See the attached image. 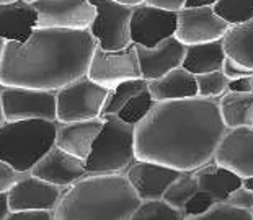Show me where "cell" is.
<instances>
[{
	"label": "cell",
	"mask_w": 253,
	"mask_h": 220,
	"mask_svg": "<svg viewBox=\"0 0 253 220\" xmlns=\"http://www.w3.org/2000/svg\"><path fill=\"white\" fill-rule=\"evenodd\" d=\"M225 132L217 100L157 103L134 131L136 160L195 173L214 160Z\"/></svg>",
	"instance_id": "6da1fadb"
},
{
	"label": "cell",
	"mask_w": 253,
	"mask_h": 220,
	"mask_svg": "<svg viewBox=\"0 0 253 220\" xmlns=\"http://www.w3.org/2000/svg\"><path fill=\"white\" fill-rule=\"evenodd\" d=\"M96 41L90 31L36 28L25 42H7L2 87L54 92L87 75Z\"/></svg>",
	"instance_id": "7a4b0ae2"
},
{
	"label": "cell",
	"mask_w": 253,
	"mask_h": 220,
	"mask_svg": "<svg viewBox=\"0 0 253 220\" xmlns=\"http://www.w3.org/2000/svg\"><path fill=\"white\" fill-rule=\"evenodd\" d=\"M141 199L125 175H96L64 189L54 220H129Z\"/></svg>",
	"instance_id": "3957f363"
},
{
	"label": "cell",
	"mask_w": 253,
	"mask_h": 220,
	"mask_svg": "<svg viewBox=\"0 0 253 220\" xmlns=\"http://www.w3.org/2000/svg\"><path fill=\"white\" fill-rule=\"evenodd\" d=\"M56 121H17L0 127V162L28 175L56 147Z\"/></svg>",
	"instance_id": "277c9868"
},
{
	"label": "cell",
	"mask_w": 253,
	"mask_h": 220,
	"mask_svg": "<svg viewBox=\"0 0 253 220\" xmlns=\"http://www.w3.org/2000/svg\"><path fill=\"white\" fill-rule=\"evenodd\" d=\"M136 127L123 122L118 116L103 117V127L93 142L85 168L90 176L123 175L136 162L134 150Z\"/></svg>",
	"instance_id": "5b68a950"
},
{
	"label": "cell",
	"mask_w": 253,
	"mask_h": 220,
	"mask_svg": "<svg viewBox=\"0 0 253 220\" xmlns=\"http://www.w3.org/2000/svg\"><path fill=\"white\" fill-rule=\"evenodd\" d=\"M108 92L91 82L87 75L69 83L56 93V122L67 124L98 119Z\"/></svg>",
	"instance_id": "8992f818"
},
{
	"label": "cell",
	"mask_w": 253,
	"mask_h": 220,
	"mask_svg": "<svg viewBox=\"0 0 253 220\" xmlns=\"http://www.w3.org/2000/svg\"><path fill=\"white\" fill-rule=\"evenodd\" d=\"M96 10L90 26V35L96 46L103 51H121L131 42V18L134 8L123 5L120 0H91Z\"/></svg>",
	"instance_id": "52a82bcc"
},
{
	"label": "cell",
	"mask_w": 253,
	"mask_h": 220,
	"mask_svg": "<svg viewBox=\"0 0 253 220\" xmlns=\"http://www.w3.org/2000/svg\"><path fill=\"white\" fill-rule=\"evenodd\" d=\"M36 10V28L88 31L96 10L91 0H31Z\"/></svg>",
	"instance_id": "ba28073f"
},
{
	"label": "cell",
	"mask_w": 253,
	"mask_h": 220,
	"mask_svg": "<svg viewBox=\"0 0 253 220\" xmlns=\"http://www.w3.org/2000/svg\"><path fill=\"white\" fill-rule=\"evenodd\" d=\"M87 77L93 83L106 90L115 88L120 83L129 82V80L142 78L136 46L131 44L121 51H103L96 46Z\"/></svg>",
	"instance_id": "9c48e42d"
},
{
	"label": "cell",
	"mask_w": 253,
	"mask_h": 220,
	"mask_svg": "<svg viewBox=\"0 0 253 220\" xmlns=\"http://www.w3.org/2000/svg\"><path fill=\"white\" fill-rule=\"evenodd\" d=\"M2 106L7 122L56 121V93L3 87Z\"/></svg>",
	"instance_id": "30bf717a"
},
{
	"label": "cell",
	"mask_w": 253,
	"mask_h": 220,
	"mask_svg": "<svg viewBox=\"0 0 253 220\" xmlns=\"http://www.w3.org/2000/svg\"><path fill=\"white\" fill-rule=\"evenodd\" d=\"M178 13L164 12L152 7L147 0L134 8L131 18V42L141 47H155L165 39L175 37Z\"/></svg>",
	"instance_id": "8fae6325"
},
{
	"label": "cell",
	"mask_w": 253,
	"mask_h": 220,
	"mask_svg": "<svg viewBox=\"0 0 253 220\" xmlns=\"http://www.w3.org/2000/svg\"><path fill=\"white\" fill-rule=\"evenodd\" d=\"M230 26L212 10V5L201 8H183L178 13L175 37L185 47L220 41Z\"/></svg>",
	"instance_id": "7c38bea8"
},
{
	"label": "cell",
	"mask_w": 253,
	"mask_h": 220,
	"mask_svg": "<svg viewBox=\"0 0 253 220\" xmlns=\"http://www.w3.org/2000/svg\"><path fill=\"white\" fill-rule=\"evenodd\" d=\"M64 189L25 175L8 194L10 212H54Z\"/></svg>",
	"instance_id": "4fadbf2b"
},
{
	"label": "cell",
	"mask_w": 253,
	"mask_h": 220,
	"mask_svg": "<svg viewBox=\"0 0 253 220\" xmlns=\"http://www.w3.org/2000/svg\"><path fill=\"white\" fill-rule=\"evenodd\" d=\"M123 175L141 202L162 201L170 184L181 176L180 171L157 163L139 162V160H136Z\"/></svg>",
	"instance_id": "5bb4252c"
},
{
	"label": "cell",
	"mask_w": 253,
	"mask_h": 220,
	"mask_svg": "<svg viewBox=\"0 0 253 220\" xmlns=\"http://www.w3.org/2000/svg\"><path fill=\"white\" fill-rule=\"evenodd\" d=\"M214 162L242 180L253 178V127L225 132L214 155Z\"/></svg>",
	"instance_id": "9a60e30c"
},
{
	"label": "cell",
	"mask_w": 253,
	"mask_h": 220,
	"mask_svg": "<svg viewBox=\"0 0 253 220\" xmlns=\"http://www.w3.org/2000/svg\"><path fill=\"white\" fill-rule=\"evenodd\" d=\"M136 54L141 77L147 82H152L183 66L186 47L176 37H170L150 49L136 46Z\"/></svg>",
	"instance_id": "2e32d148"
},
{
	"label": "cell",
	"mask_w": 253,
	"mask_h": 220,
	"mask_svg": "<svg viewBox=\"0 0 253 220\" xmlns=\"http://www.w3.org/2000/svg\"><path fill=\"white\" fill-rule=\"evenodd\" d=\"M35 178L42 180L61 189H67L77 181L87 178L88 171L85 168L84 160H79L62 150L54 147L44 158L38 163L31 173Z\"/></svg>",
	"instance_id": "e0dca14e"
},
{
	"label": "cell",
	"mask_w": 253,
	"mask_h": 220,
	"mask_svg": "<svg viewBox=\"0 0 253 220\" xmlns=\"http://www.w3.org/2000/svg\"><path fill=\"white\" fill-rule=\"evenodd\" d=\"M38 25L36 10L28 0H7L0 5V37L7 42H25Z\"/></svg>",
	"instance_id": "ac0fdd59"
},
{
	"label": "cell",
	"mask_w": 253,
	"mask_h": 220,
	"mask_svg": "<svg viewBox=\"0 0 253 220\" xmlns=\"http://www.w3.org/2000/svg\"><path fill=\"white\" fill-rule=\"evenodd\" d=\"M103 127V117L93 121L82 122H67L59 124L56 134V147L79 160H87L96 141L98 134Z\"/></svg>",
	"instance_id": "d6986e66"
},
{
	"label": "cell",
	"mask_w": 253,
	"mask_h": 220,
	"mask_svg": "<svg viewBox=\"0 0 253 220\" xmlns=\"http://www.w3.org/2000/svg\"><path fill=\"white\" fill-rule=\"evenodd\" d=\"M147 90L155 103L198 98L196 77L183 67L175 69L164 77L149 82Z\"/></svg>",
	"instance_id": "ffe728a7"
},
{
	"label": "cell",
	"mask_w": 253,
	"mask_h": 220,
	"mask_svg": "<svg viewBox=\"0 0 253 220\" xmlns=\"http://www.w3.org/2000/svg\"><path fill=\"white\" fill-rule=\"evenodd\" d=\"M193 176L198 181L199 191L211 196L216 204L227 202L229 196L242 186L240 176L219 166L214 160L198 168Z\"/></svg>",
	"instance_id": "44dd1931"
},
{
	"label": "cell",
	"mask_w": 253,
	"mask_h": 220,
	"mask_svg": "<svg viewBox=\"0 0 253 220\" xmlns=\"http://www.w3.org/2000/svg\"><path fill=\"white\" fill-rule=\"evenodd\" d=\"M225 51L222 46V39L208 42V44H198L186 47V54L183 59V69L198 75H206L212 72L222 71L224 61H225Z\"/></svg>",
	"instance_id": "7402d4cb"
},
{
	"label": "cell",
	"mask_w": 253,
	"mask_h": 220,
	"mask_svg": "<svg viewBox=\"0 0 253 220\" xmlns=\"http://www.w3.org/2000/svg\"><path fill=\"white\" fill-rule=\"evenodd\" d=\"M219 112L227 131L240 127H253V92H227L217 100Z\"/></svg>",
	"instance_id": "603a6c76"
},
{
	"label": "cell",
	"mask_w": 253,
	"mask_h": 220,
	"mask_svg": "<svg viewBox=\"0 0 253 220\" xmlns=\"http://www.w3.org/2000/svg\"><path fill=\"white\" fill-rule=\"evenodd\" d=\"M225 56L253 73V20L230 26L222 37Z\"/></svg>",
	"instance_id": "cb8c5ba5"
},
{
	"label": "cell",
	"mask_w": 253,
	"mask_h": 220,
	"mask_svg": "<svg viewBox=\"0 0 253 220\" xmlns=\"http://www.w3.org/2000/svg\"><path fill=\"white\" fill-rule=\"evenodd\" d=\"M147 88H149V82L144 78L129 80V82L120 83L118 87L111 88L108 92V96H106L103 111H101V117L118 116V112L125 108L134 96L141 95Z\"/></svg>",
	"instance_id": "d4e9b609"
},
{
	"label": "cell",
	"mask_w": 253,
	"mask_h": 220,
	"mask_svg": "<svg viewBox=\"0 0 253 220\" xmlns=\"http://www.w3.org/2000/svg\"><path fill=\"white\" fill-rule=\"evenodd\" d=\"M198 191H199V186L193 173H181L180 178L175 180L173 183L170 184L169 189H167L162 201L167 206L175 209V211L183 212L186 204L195 197Z\"/></svg>",
	"instance_id": "484cf974"
},
{
	"label": "cell",
	"mask_w": 253,
	"mask_h": 220,
	"mask_svg": "<svg viewBox=\"0 0 253 220\" xmlns=\"http://www.w3.org/2000/svg\"><path fill=\"white\" fill-rule=\"evenodd\" d=\"M212 10L229 26H239L253 20V0H217Z\"/></svg>",
	"instance_id": "4316f807"
},
{
	"label": "cell",
	"mask_w": 253,
	"mask_h": 220,
	"mask_svg": "<svg viewBox=\"0 0 253 220\" xmlns=\"http://www.w3.org/2000/svg\"><path fill=\"white\" fill-rule=\"evenodd\" d=\"M155 105L157 103H155L154 98L150 96L149 90H145L141 95L134 96L125 108L118 112V117H120L123 122H126V124L136 127L139 122H142L145 119V116L154 110Z\"/></svg>",
	"instance_id": "83f0119b"
},
{
	"label": "cell",
	"mask_w": 253,
	"mask_h": 220,
	"mask_svg": "<svg viewBox=\"0 0 253 220\" xmlns=\"http://www.w3.org/2000/svg\"><path fill=\"white\" fill-rule=\"evenodd\" d=\"M229 83L230 80L222 73V71L206 75H198V96L206 100H219L220 96L229 92Z\"/></svg>",
	"instance_id": "f1b7e54d"
},
{
	"label": "cell",
	"mask_w": 253,
	"mask_h": 220,
	"mask_svg": "<svg viewBox=\"0 0 253 220\" xmlns=\"http://www.w3.org/2000/svg\"><path fill=\"white\" fill-rule=\"evenodd\" d=\"M129 220H185V214L167 206L164 201L141 202Z\"/></svg>",
	"instance_id": "f546056e"
},
{
	"label": "cell",
	"mask_w": 253,
	"mask_h": 220,
	"mask_svg": "<svg viewBox=\"0 0 253 220\" xmlns=\"http://www.w3.org/2000/svg\"><path fill=\"white\" fill-rule=\"evenodd\" d=\"M185 220H253L252 212L240 211L229 204H216L211 211L198 217H185Z\"/></svg>",
	"instance_id": "4dcf8cb0"
},
{
	"label": "cell",
	"mask_w": 253,
	"mask_h": 220,
	"mask_svg": "<svg viewBox=\"0 0 253 220\" xmlns=\"http://www.w3.org/2000/svg\"><path fill=\"white\" fill-rule=\"evenodd\" d=\"M214 206H216V201H214L211 196L203 191H198L195 197L186 204L183 214H185V217H198V216H203V214L209 212Z\"/></svg>",
	"instance_id": "1f68e13d"
},
{
	"label": "cell",
	"mask_w": 253,
	"mask_h": 220,
	"mask_svg": "<svg viewBox=\"0 0 253 220\" xmlns=\"http://www.w3.org/2000/svg\"><path fill=\"white\" fill-rule=\"evenodd\" d=\"M225 204H229V206H232L235 209H240V211L252 212L253 211V192L245 189L244 186H240L239 189H235L232 194L229 196V199Z\"/></svg>",
	"instance_id": "d6a6232c"
},
{
	"label": "cell",
	"mask_w": 253,
	"mask_h": 220,
	"mask_svg": "<svg viewBox=\"0 0 253 220\" xmlns=\"http://www.w3.org/2000/svg\"><path fill=\"white\" fill-rule=\"evenodd\" d=\"M23 176L25 175H20L18 171L0 162V192H8Z\"/></svg>",
	"instance_id": "836d02e7"
},
{
	"label": "cell",
	"mask_w": 253,
	"mask_h": 220,
	"mask_svg": "<svg viewBox=\"0 0 253 220\" xmlns=\"http://www.w3.org/2000/svg\"><path fill=\"white\" fill-rule=\"evenodd\" d=\"M222 73L230 80V82H234V80H239V78H244V77H250V75H252L250 71H247V69L239 66V64L234 62L232 59H229V57H225V61H224Z\"/></svg>",
	"instance_id": "e575fe53"
},
{
	"label": "cell",
	"mask_w": 253,
	"mask_h": 220,
	"mask_svg": "<svg viewBox=\"0 0 253 220\" xmlns=\"http://www.w3.org/2000/svg\"><path fill=\"white\" fill-rule=\"evenodd\" d=\"M152 7L170 13H180L185 8V0H147Z\"/></svg>",
	"instance_id": "d590c367"
},
{
	"label": "cell",
	"mask_w": 253,
	"mask_h": 220,
	"mask_svg": "<svg viewBox=\"0 0 253 220\" xmlns=\"http://www.w3.org/2000/svg\"><path fill=\"white\" fill-rule=\"evenodd\" d=\"M5 220H54L52 212H10Z\"/></svg>",
	"instance_id": "8d00e7d4"
},
{
	"label": "cell",
	"mask_w": 253,
	"mask_h": 220,
	"mask_svg": "<svg viewBox=\"0 0 253 220\" xmlns=\"http://www.w3.org/2000/svg\"><path fill=\"white\" fill-rule=\"evenodd\" d=\"M252 75L250 77H244V78H239V80L230 82L229 83V92H232V93H250V92H253Z\"/></svg>",
	"instance_id": "74e56055"
},
{
	"label": "cell",
	"mask_w": 253,
	"mask_h": 220,
	"mask_svg": "<svg viewBox=\"0 0 253 220\" xmlns=\"http://www.w3.org/2000/svg\"><path fill=\"white\" fill-rule=\"evenodd\" d=\"M10 216V206H8V194L0 192V220H5Z\"/></svg>",
	"instance_id": "f35d334b"
},
{
	"label": "cell",
	"mask_w": 253,
	"mask_h": 220,
	"mask_svg": "<svg viewBox=\"0 0 253 220\" xmlns=\"http://www.w3.org/2000/svg\"><path fill=\"white\" fill-rule=\"evenodd\" d=\"M214 5V2H199V0H185V8H201V7H209Z\"/></svg>",
	"instance_id": "ab89813d"
},
{
	"label": "cell",
	"mask_w": 253,
	"mask_h": 220,
	"mask_svg": "<svg viewBox=\"0 0 253 220\" xmlns=\"http://www.w3.org/2000/svg\"><path fill=\"white\" fill-rule=\"evenodd\" d=\"M2 92H3V87L0 85V127H2L5 122V114H3V106H2Z\"/></svg>",
	"instance_id": "60d3db41"
},
{
	"label": "cell",
	"mask_w": 253,
	"mask_h": 220,
	"mask_svg": "<svg viewBox=\"0 0 253 220\" xmlns=\"http://www.w3.org/2000/svg\"><path fill=\"white\" fill-rule=\"evenodd\" d=\"M242 186L245 187V189H249L253 192V178H244L242 180Z\"/></svg>",
	"instance_id": "b9f144b4"
},
{
	"label": "cell",
	"mask_w": 253,
	"mask_h": 220,
	"mask_svg": "<svg viewBox=\"0 0 253 220\" xmlns=\"http://www.w3.org/2000/svg\"><path fill=\"white\" fill-rule=\"evenodd\" d=\"M5 44H7V41H3L2 37H0V64H2V59H3V51H5Z\"/></svg>",
	"instance_id": "7bdbcfd3"
},
{
	"label": "cell",
	"mask_w": 253,
	"mask_h": 220,
	"mask_svg": "<svg viewBox=\"0 0 253 220\" xmlns=\"http://www.w3.org/2000/svg\"><path fill=\"white\" fill-rule=\"evenodd\" d=\"M252 82H253V75H252Z\"/></svg>",
	"instance_id": "ee69618b"
},
{
	"label": "cell",
	"mask_w": 253,
	"mask_h": 220,
	"mask_svg": "<svg viewBox=\"0 0 253 220\" xmlns=\"http://www.w3.org/2000/svg\"><path fill=\"white\" fill-rule=\"evenodd\" d=\"M252 216H253V211H252Z\"/></svg>",
	"instance_id": "f6af8a7d"
}]
</instances>
